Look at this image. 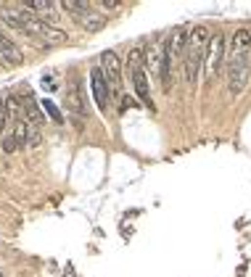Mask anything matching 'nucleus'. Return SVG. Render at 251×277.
Listing matches in <instances>:
<instances>
[{"label":"nucleus","mask_w":251,"mask_h":277,"mask_svg":"<svg viewBox=\"0 0 251 277\" xmlns=\"http://www.w3.org/2000/svg\"><path fill=\"white\" fill-rule=\"evenodd\" d=\"M101 69H104V74H106V82H108V87H111V93L117 95V98H122V63H119L114 50H104V53H101Z\"/></svg>","instance_id":"7"},{"label":"nucleus","mask_w":251,"mask_h":277,"mask_svg":"<svg viewBox=\"0 0 251 277\" xmlns=\"http://www.w3.org/2000/svg\"><path fill=\"white\" fill-rule=\"evenodd\" d=\"M16 148H19V145H16L14 135H11V138H5V140H3V151H5V153H14Z\"/></svg>","instance_id":"17"},{"label":"nucleus","mask_w":251,"mask_h":277,"mask_svg":"<svg viewBox=\"0 0 251 277\" xmlns=\"http://www.w3.org/2000/svg\"><path fill=\"white\" fill-rule=\"evenodd\" d=\"M61 8L69 11L74 16V21L87 32H101L106 27V16L95 8V3H85V0L74 3V0H69V3H61Z\"/></svg>","instance_id":"5"},{"label":"nucleus","mask_w":251,"mask_h":277,"mask_svg":"<svg viewBox=\"0 0 251 277\" xmlns=\"http://www.w3.org/2000/svg\"><path fill=\"white\" fill-rule=\"evenodd\" d=\"M16 19H19V24H21V29H24V35L27 37H32L37 45H59V42H63L66 40V35H63L61 29H56V27H50V24H45V21H40L32 11H27L21 3L16 5Z\"/></svg>","instance_id":"3"},{"label":"nucleus","mask_w":251,"mask_h":277,"mask_svg":"<svg viewBox=\"0 0 251 277\" xmlns=\"http://www.w3.org/2000/svg\"><path fill=\"white\" fill-rule=\"evenodd\" d=\"M209 42L211 40H209L207 27H193L190 29V40H188L185 59H183V69H185V79H188V85H196L198 82V72L204 69V61H207Z\"/></svg>","instance_id":"2"},{"label":"nucleus","mask_w":251,"mask_h":277,"mask_svg":"<svg viewBox=\"0 0 251 277\" xmlns=\"http://www.w3.org/2000/svg\"><path fill=\"white\" fill-rule=\"evenodd\" d=\"M143 50L135 48L130 50V56H127V74H130V82L135 87V93H138V98L146 103L148 108H153V98H151V85H148V74H146V66H143Z\"/></svg>","instance_id":"4"},{"label":"nucleus","mask_w":251,"mask_h":277,"mask_svg":"<svg viewBox=\"0 0 251 277\" xmlns=\"http://www.w3.org/2000/svg\"><path fill=\"white\" fill-rule=\"evenodd\" d=\"M66 111H69V117H72V121L77 127H80V119L87 117V106H85V100H82V90L77 87L74 82L66 90Z\"/></svg>","instance_id":"10"},{"label":"nucleus","mask_w":251,"mask_h":277,"mask_svg":"<svg viewBox=\"0 0 251 277\" xmlns=\"http://www.w3.org/2000/svg\"><path fill=\"white\" fill-rule=\"evenodd\" d=\"M8 100H3L0 98V132H3V127H5V119H8Z\"/></svg>","instance_id":"16"},{"label":"nucleus","mask_w":251,"mask_h":277,"mask_svg":"<svg viewBox=\"0 0 251 277\" xmlns=\"http://www.w3.org/2000/svg\"><path fill=\"white\" fill-rule=\"evenodd\" d=\"M42 108H45V111H48V117L53 119L56 124H63V111H61V108L56 106V103L50 100V98H45V100H42Z\"/></svg>","instance_id":"14"},{"label":"nucleus","mask_w":251,"mask_h":277,"mask_svg":"<svg viewBox=\"0 0 251 277\" xmlns=\"http://www.w3.org/2000/svg\"><path fill=\"white\" fill-rule=\"evenodd\" d=\"M90 87H93V100L95 106L101 108V111H106L108 108V100H111V87H108L106 82V74L101 66H93L90 69Z\"/></svg>","instance_id":"8"},{"label":"nucleus","mask_w":251,"mask_h":277,"mask_svg":"<svg viewBox=\"0 0 251 277\" xmlns=\"http://www.w3.org/2000/svg\"><path fill=\"white\" fill-rule=\"evenodd\" d=\"M24 119H27V124H29V127H37V130H40V127L45 124V114H42V108L37 106V103L32 100V98L24 100Z\"/></svg>","instance_id":"12"},{"label":"nucleus","mask_w":251,"mask_h":277,"mask_svg":"<svg viewBox=\"0 0 251 277\" xmlns=\"http://www.w3.org/2000/svg\"><path fill=\"white\" fill-rule=\"evenodd\" d=\"M104 8H119V3H117V0H106Z\"/></svg>","instance_id":"18"},{"label":"nucleus","mask_w":251,"mask_h":277,"mask_svg":"<svg viewBox=\"0 0 251 277\" xmlns=\"http://www.w3.org/2000/svg\"><path fill=\"white\" fill-rule=\"evenodd\" d=\"M251 32L249 29H238L233 35V50H230V59H228V90L233 95H241L249 85V77H251Z\"/></svg>","instance_id":"1"},{"label":"nucleus","mask_w":251,"mask_h":277,"mask_svg":"<svg viewBox=\"0 0 251 277\" xmlns=\"http://www.w3.org/2000/svg\"><path fill=\"white\" fill-rule=\"evenodd\" d=\"M0 59L8 61V63H21V53H19V48L8 40V37H3V35H0Z\"/></svg>","instance_id":"13"},{"label":"nucleus","mask_w":251,"mask_h":277,"mask_svg":"<svg viewBox=\"0 0 251 277\" xmlns=\"http://www.w3.org/2000/svg\"><path fill=\"white\" fill-rule=\"evenodd\" d=\"M164 50H167V37H153V40L146 42L143 48V61L151 66L153 74H162V59H164Z\"/></svg>","instance_id":"9"},{"label":"nucleus","mask_w":251,"mask_h":277,"mask_svg":"<svg viewBox=\"0 0 251 277\" xmlns=\"http://www.w3.org/2000/svg\"><path fill=\"white\" fill-rule=\"evenodd\" d=\"M222 63H225V37L214 35L209 42V50H207V61H204V74H207V79H214V77L222 72Z\"/></svg>","instance_id":"6"},{"label":"nucleus","mask_w":251,"mask_h":277,"mask_svg":"<svg viewBox=\"0 0 251 277\" xmlns=\"http://www.w3.org/2000/svg\"><path fill=\"white\" fill-rule=\"evenodd\" d=\"M0 277H3V275H0Z\"/></svg>","instance_id":"19"},{"label":"nucleus","mask_w":251,"mask_h":277,"mask_svg":"<svg viewBox=\"0 0 251 277\" xmlns=\"http://www.w3.org/2000/svg\"><path fill=\"white\" fill-rule=\"evenodd\" d=\"M40 143H42V138H40V130H37V127H29V130H27V145L37 148Z\"/></svg>","instance_id":"15"},{"label":"nucleus","mask_w":251,"mask_h":277,"mask_svg":"<svg viewBox=\"0 0 251 277\" xmlns=\"http://www.w3.org/2000/svg\"><path fill=\"white\" fill-rule=\"evenodd\" d=\"M27 11H32L40 21L45 24H50V21H56L59 19V11H61V5H56V3H45V0H27V3H21Z\"/></svg>","instance_id":"11"}]
</instances>
